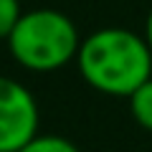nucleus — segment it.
Returning a JSON list of instances; mask_svg holds the SVG:
<instances>
[{
	"mask_svg": "<svg viewBox=\"0 0 152 152\" xmlns=\"http://www.w3.org/2000/svg\"><path fill=\"white\" fill-rule=\"evenodd\" d=\"M76 69L94 91L127 99L152 79V48L142 33L129 28H99L81 38Z\"/></svg>",
	"mask_w": 152,
	"mask_h": 152,
	"instance_id": "obj_1",
	"label": "nucleus"
},
{
	"mask_svg": "<svg viewBox=\"0 0 152 152\" xmlns=\"http://www.w3.org/2000/svg\"><path fill=\"white\" fill-rule=\"evenodd\" d=\"M81 36L76 23L56 8L23 10L8 36V51L20 69L33 74H51L76 61Z\"/></svg>",
	"mask_w": 152,
	"mask_h": 152,
	"instance_id": "obj_2",
	"label": "nucleus"
},
{
	"mask_svg": "<svg viewBox=\"0 0 152 152\" xmlns=\"http://www.w3.org/2000/svg\"><path fill=\"white\" fill-rule=\"evenodd\" d=\"M38 102L26 84L0 74V152H18L38 134Z\"/></svg>",
	"mask_w": 152,
	"mask_h": 152,
	"instance_id": "obj_3",
	"label": "nucleus"
},
{
	"mask_svg": "<svg viewBox=\"0 0 152 152\" xmlns=\"http://www.w3.org/2000/svg\"><path fill=\"white\" fill-rule=\"evenodd\" d=\"M127 99H129L132 119H134L142 129L152 132V79H147L142 86H137Z\"/></svg>",
	"mask_w": 152,
	"mask_h": 152,
	"instance_id": "obj_4",
	"label": "nucleus"
},
{
	"mask_svg": "<svg viewBox=\"0 0 152 152\" xmlns=\"http://www.w3.org/2000/svg\"><path fill=\"white\" fill-rule=\"evenodd\" d=\"M18 152H81L69 137L61 134H36L28 140Z\"/></svg>",
	"mask_w": 152,
	"mask_h": 152,
	"instance_id": "obj_5",
	"label": "nucleus"
},
{
	"mask_svg": "<svg viewBox=\"0 0 152 152\" xmlns=\"http://www.w3.org/2000/svg\"><path fill=\"white\" fill-rule=\"evenodd\" d=\"M20 15H23L20 0H0V41H8Z\"/></svg>",
	"mask_w": 152,
	"mask_h": 152,
	"instance_id": "obj_6",
	"label": "nucleus"
},
{
	"mask_svg": "<svg viewBox=\"0 0 152 152\" xmlns=\"http://www.w3.org/2000/svg\"><path fill=\"white\" fill-rule=\"evenodd\" d=\"M142 36H145V41L150 43V48H152V8H150V13H147V20H145V31H142Z\"/></svg>",
	"mask_w": 152,
	"mask_h": 152,
	"instance_id": "obj_7",
	"label": "nucleus"
}]
</instances>
